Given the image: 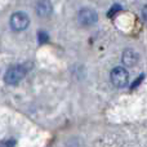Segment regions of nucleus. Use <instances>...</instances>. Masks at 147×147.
I'll list each match as a JSON object with an SVG mask.
<instances>
[{"mask_svg": "<svg viewBox=\"0 0 147 147\" xmlns=\"http://www.w3.org/2000/svg\"><path fill=\"white\" fill-rule=\"evenodd\" d=\"M26 69L21 65H17V66H13L10 69H8V71L5 72L4 75V80L7 84H10V85H14V84L20 83L26 75Z\"/></svg>", "mask_w": 147, "mask_h": 147, "instance_id": "obj_1", "label": "nucleus"}, {"mask_svg": "<svg viewBox=\"0 0 147 147\" xmlns=\"http://www.w3.org/2000/svg\"><path fill=\"white\" fill-rule=\"evenodd\" d=\"M110 78L116 88H124L129 83V74L124 67H115L110 74Z\"/></svg>", "mask_w": 147, "mask_h": 147, "instance_id": "obj_2", "label": "nucleus"}, {"mask_svg": "<svg viewBox=\"0 0 147 147\" xmlns=\"http://www.w3.org/2000/svg\"><path fill=\"white\" fill-rule=\"evenodd\" d=\"M30 25V18L23 12H16L10 17V27L16 31H23Z\"/></svg>", "mask_w": 147, "mask_h": 147, "instance_id": "obj_3", "label": "nucleus"}, {"mask_svg": "<svg viewBox=\"0 0 147 147\" xmlns=\"http://www.w3.org/2000/svg\"><path fill=\"white\" fill-rule=\"evenodd\" d=\"M78 20L81 25L90 26L98 21V14L90 8H83L80 12L78 13Z\"/></svg>", "mask_w": 147, "mask_h": 147, "instance_id": "obj_4", "label": "nucleus"}, {"mask_svg": "<svg viewBox=\"0 0 147 147\" xmlns=\"http://www.w3.org/2000/svg\"><path fill=\"white\" fill-rule=\"evenodd\" d=\"M140 61V56L134 49H125L123 53V63L127 67H133L138 63Z\"/></svg>", "mask_w": 147, "mask_h": 147, "instance_id": "obj_5", "label": "nucleus"}, {"mask_svg": "<svg viewBox=\"0 0 147 147\" xmlns=\"http://www.w3.org/2000/svg\"><path fill=\"white\" fill-rule=\"evenodd\" d=\"M36 13L40 17H47L52 13V4L49 1H39L36 4Z\"/></svg>", "mask_w": 147, "mask_h": 147, "instance_id": "obj_6", "label": "nucleus"}, {"mask_svg": "<svg viewBox=\"0 0 147 147\" xmlns=\"http://www.w3.org/2000/svg\"><path fill=\"white\" fill-rule=\"evenodd\" d=\"M117 12H120V5L115 4V5H112V8L110 9V12L107 13V16H109V17H114V14L115 13H117Z\"/></svg>", "mask_w": 147, "mask_h": 147, "instance_id": "obj_7", "label": "nucleus"}, {"mask_svg": "<svg viewBox=\"0 0 147 147\" xmlns=\"http://www.w3.org/2000/svg\"><path fill=\"white\" fill-rule=\"evenodd\" d=\"M38 36H39V40H40V43H47V41H48V39H49L48 34H47L45 31H40Z\"/></svg>", "mask_w": 147, "mask_h": 147, "instance_id": "obj_8", "label": "nucleus"}, {"mask_svg": "<svg viewBox=\"0 0 147 147\" xmlns=\"http://www.w3.org/2000/svg\"><path fill=\"white\" fill-rule=\"evenodd\" d=\"M142 17L147 21V5H145V7H143V9H142Z\"/></svg>", "mask_w": 147, "mask_h": 147, "instance_id": "obj_9", "label": "nucleus"}]
</instances>
